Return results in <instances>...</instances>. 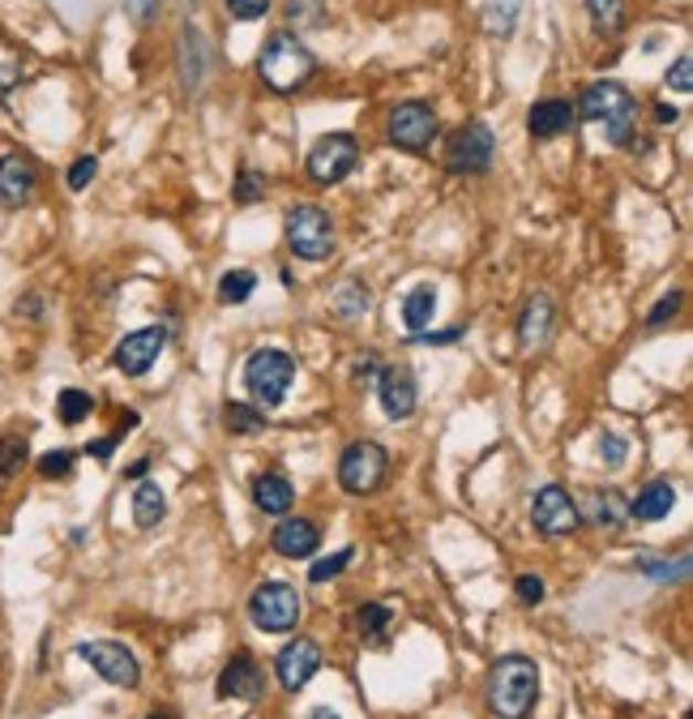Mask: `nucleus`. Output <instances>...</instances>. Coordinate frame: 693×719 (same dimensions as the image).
<instances>
[{"label": "nucleus", "instance_id": "13", "mask_svg": "<svg viewBox=\"0 0 693 719\" xmlns=\"http://www.w3.org/2000/svg\"><path fill=\"white\" fill-rule=\"evenodd\" d=\"M164 347H167V326H141L116 343V356L112 359H116V368L125 377H146L155 368V359L164 356Z\"/></svg>", "mask_w": 693, "mask_h": 719}, {"label": "nucleus", "instance_id": "31", "mask_svg": "<svg viewBox=\"0 0 693 719\" xmlns=\"http://www.w3.org/2000/svg\"><path fill=\"white\" fill-rule=\"evenodd\" d=\"M587 9H591V18H595V31H603V34L626 31V22H629L626 0H587Z\"/></svg>", "mask_w": 693, "mask_h": 719}, {"label": "nucleus", "instance_id": "29", "mask_svg": "<svg viewBox=\"0 0 693 719\" xmlns=\"http://www.w3.org/2000/svg\"><path fill=\"white\" fill-rule=\"evenodd\" d=\"M390 622H395L390 604H360V613H356V629H360L364 643H386Z\"/></svg>", "mask_w": 693, "mask_h": 719}, {"label": "nucleus", "instance_id": "12", "mask_svg": "<svg viewBox=\"0 0 693 719\" xmlns=\"http://www.w3.org/2000/svg\"><path fill=\"white\" fill-rule=\"evenodd\" d=\"M77 655L99 673L107 686L137 689V681H141L137 655H133L125 643H77Z\"/></svg>", "mask_w": 693, "mask_h": 719}, {"label": "nucleus", "instance_id": "47", "mask_svg": "<svg viewBox=\"0 0 693 719\" xmlns=\"http://www.w3.org/2000/svg\"><path fill=\"white\" fill-rule=\"evenodd\" d=\"M462 334H466V326H450L441 334H416V343H459Z\"/></svg>", "mask_w": 693, "mask_h": 719}, {"label": "nucleus", "instance_id": "49", "mask_svg": "<svg viewBox=\"0 0 693 719\" xmlns=\"http://www.w3.org/2000/svg\"><path fill=\"white\" fill-rule=\"evenodd\" d=\"M116 441H120V433H116V437H103V441H95V446H91V455H95V458H112Z\"/></svg>", "mask_w": 693, "mask_h": 719}, {"label": "nucleus", "instance_id": "34", "mask_svg": "<svg viewBox=\"0 0 693 719\" xmlns=\"http://www.w3.org/2000/svg\"><path fill=\"white\" fill-rule=\"evenodd\" d=\"M95 411V398L86 390H61L56 394V416H61V425H82L86 416Z\"/></svg>", "mask_w": 693, "mask_h": 719}, {"label": "nucleus", "instance_id": "24", "mask_svg": "<svg viewBox=\"0 0 693 719\" xmlns=\"http://www.w3.org/2000/svg\"><path fill=\"white\" fill-rule=\"evenodd\" d=\"M167 514V497L164 489L155 484V480H141L137 492H133V523L141 527V531H150V527H159Z\"/></svg>", "mask_w": 693, "mask_h": 719}, {"label": "nucleus", "instance_id": "7", "mask_svg": "<svg viewBox=\"0 0 693 719\" xmlns=\"http://www.w3.org/2000/svg\"><path fill=\"white\" fill-rule=\"evenodd\" d=\"M300 591L292 587V583H262V587H253V595H249V617H253V625L258 629H265V634H287V629H296L300 622Z\"/></svg>", "mask_w": 693, "mask_h": 719}, {"label": "nucleus", "instance_id": "8", "mask_svg": "<svg viewBox=\"0 0 693 719\" xmlns=\"http://www.w3.org/2000/svg\"><path fill=\"white\" fill-rule=\"evenodd\" d=\"M493 155H496L493 129H489L484 121H466V125L450 137V146H445V167H450L454 176H480V171L493 167Z\"/></svg>", "mask_w": 693, "mask_h": 719}, {"label": "nucleus", "instance_id": "19", "mask_svg": "<svg viewBox=\"0 0 693 719\" xmlns=\"http://www.w3.org/2000/svg\"><path fill=\"white\" fill-rule=\"evenodd\" d=\"M574 116H578V112H574V103H569V98H539V103L527 112V129H531V137L548 142V137H561V133H569Z\"/></svg>", "mask_w": 693, "mask_h": 719}, {"label": "nucleus", "instance_id": "1", "mask_svg": "<svg viewBox=\"0 0 693 719\" xmlns=\"http://www.w3.org/2000/svg\"><path fill=\"white\" fill-rule=\"evenodd\" d=\"M313 73H317V61L296 31H274L265 39L262 56H258V77L274 95H296L308 86Z\"/></svg>", "mask_w": 693, "mask_h": 719}, {"label": "nucleus", "instance_id": "43", "mask_svg": "<svg viewBox=\"0 0 693 719\" xmlns=\"http://www.w3.org/2000/svg\"><path fill=\"white\" fill-rule=\"evenodd\" d=\"M95 171H99V159H95V155H82L77 164L69 167V189H73V194H82V189L95 180Z\"/></svg>", "mask_w": 693, "mask_h": 719}, {"label": "nucleus", "instance_id": "35", "mask_svg": "<svg viewBox=\"0 0 693 719\" xmlns=\"http://www.w3.org/2000/svg\"><path fill=\"white\" fill-rule=\"evenodd\" d=\"M642 574H651L655 583H685L690 579V556H681L676 565H668V561H655V556H638L633 561Z\"/></svg>", "mask_w": 693, "mask_h": 719}, {"label": "nucleus", "instance_id": "10", "mask_svg": "<svg viewBox=\"0 0 693 719\" xmlns=\"http://www.w3.org/2000/svg\"><path fill=\"white\" fill-rule=\"evenodd\" d=\"M356 159H360V142H356L351 133H326V137H317L313 150H308V176H313L317 185H338V180L351 176Z\"/></svg>", "mask_w": 693, "mask_h": 719}, {"label": "nucleus", "instance_id": "9", "mask_svg": "<svg viewBox=\"0 0 693 719\" xmlns=\"http://www.w3.org/2000/svg\"><path fill=\"white\" fill-rule=\"evenodd\" d=\"M441 129V121H437V112H432L429 103H420V98H407V103H398L395 112H390V142H395L398 150H411V155H424L432 146V137Z\"/></svg>", "mask_w": 693, "mask_h": 719}, {"label": "nucleus", "instance_id": "38", "mask_svg": "<svg viewBox=\"0 0 693 719\" xmlns=\"http://www.w3.org/2000/svg\"><path fill=\"white\" fill-rule=\"evenodd\" d=\"M73 462H77L73 450H48L34 467H39L43 480H69V476H73Z\"/></svg>", "mask_w": 693, "mask_h": 719}, {"label": "nucleus", "instance_id": "40", "mask_svg": "<svg viewBox=\"0 0 693 719\" xmlns=\"http://www.w3.org/2000/svg\"><path fill=\"white\" fill-rule=\"evenodd\" d=\"M663 82H668V91L690 95V91H693V56H690V52H681V56H676V65L668 69V77H663Z\"/></svg>", "mask_w": 693, "mask_h": 719}, {"label": "nucleus", "instance_id": "3", "mask_svg": "<svg viewBox=\"0 0 693 719\" xmlns=\"http://www.w3.org/2000/svg\"><path fill=\"white\" fill-rule=\"evenodd\" d=\"M574 112H582V121L603 125L612 146H629L633 142V129H638V98L629 95L621 82H591Z\"/></svg>", "mask_w": 693, "mask_h": 719}, {"label": "nucleus", "instance_id": "22", "mask_svg": "<svg viewBox=\"0 0 693 719\" xmlns=\"http://www.w3.org/2000/svg\"><path fill=\"white\" fill-rule=\"evenodd\" d=\"M253 506L262 510V514H287L292 506H296V489H292V480L287 476H279V471H262L258 480H253Z\"/></svg>", "mask_w": 693, "mask_h": 719}, {"label": "nucleus", "instance_id": "21", "mask_svg": "<svg viewBox=\"0 0 693 719\" xmlns=\"http://www.w3.org/2000/svg\"><path fill=\"white\" fill-rule=\"evenodd\" d=\"M587 519L595 527H603V531H626L629 523V497L621 489H599V492H587Z\"/></svg>", "mask_w": 693, "mask_h": 719}, {"label": "nucleus", "instance_id": "30", "mask_svg": "<svg viewBox=\"0 0 693 719\" xmlns=\"http://www.w3.org/2000/svg\"><path fill=\"white\" fill-rule=\"evenodd\" d=\"M518 13H523V0H493V4H484V31L496 34V39H510L514 27H518Z\"/></svg>", "mask_w": 693, "mask_h": 719}, {"label": "nucleus", "instance_id": "51", "mask_svg": "<svg viewBox=\"0 0 693 719\" xmlns=\"http://www.w3.org/2000/svg\"><path fill=\"white\" fill-rule=\"evenodd\" d=\"M146 471H150V458H137V462H129V471H125V476H129V480H141Z\"/></svg>", "mask_w": 693, "mask_h": 719}, {"label": "nucleus", "instance_id": "41", "mask_svg": "<svg viewBox=\"0 0 693 719\" xmlns=\"http://www.w3.org/2000/svg\"><path fill=\"white\" fill-rule=\"evenodd\" d=\"M681 304H685V295L676 292V288H672V292H663V300L655 304V309H651V317H647V326H651V330L668 326V322L681 313Z\"/></svg>", "mask_w": 693, "mask_h": 719}, {"label": "nucleus", "instance_id": "44", "mask_svg": "<svg viewBox=\"0 0 693 719\" xmlns=\"http://www.w3.org/2000/svg\"><path fill=\"white\" fill-rule=\"evenodd\" d=\"M514 595H518V604H527V608L544 604V579H535V574H518V579H514Z\"/></svg>", "mask_w": 693, "mask_h": 719}, {"label": "nucleus", "instance_id": "32", "mask_svg": "<svg viewBox=\"0 0 693 719\" xmlns=\"http://www.w3.org/2000/svg\"><path fill=\"white\" fill-rule=\"evenodd\" d=\"M27 458H31V446H27V437H0V489L27 467Z\"/></svg>", "mask_w": 693, "mask_h": 719}, {"label": "nucleus", "instance_id": "14", "mask_svg": "<svg viewBox=\"0 0 693 719\" xmlns=\"http://www.w3.org/2000/svg\"><path fill=\"white\" fill-rule=\"evenodd\" d=\"M317 673H322V647L313 638H292L274 659V677L287 694H300Z\"/></svg>", "mask_w": 693, "mask_h": 719}, {"label": "nucleus", "instance_id": "45", "mask_svg": "<svg viewBox=\"0 0 693 719\" xmlns=\"http://www.w3.org/2000/svg\"><path fill=\"white\" fill-rule=\"evenodd\" d=\"M265 9H270V0H228V13L235 22H258L265 18Z\"/></svg>", "mask_w": 693, "mask_h": 719}, {"label": "nucleus", "instance_id": "23", "mask_svg": "<svg viewBox=\"0 0 693 719\" xmlns=\"http://www.w3.org/2000/svg\"><path fill=\"white\" fill-rule=\"evenodd\" d=\"M548 334H553V300L539 292V295H531L523 317H518V343H523V347H544Z\"/></svg>", "mask_w": 693, "mask_h": 719}, {"label": "nucleus", "instance_id": "27", "mask_svg": "<svg viewBox=\"0 0 693 719\" xmlns=\"http://www.w3.org/2000/svg\"><path fill=\"white\" fill-rule=\"evenodd\" d=\"M432 313H437V288H429V283L411 288L407 300H402V322L411 326V334H424V326L432 322Z\"/></svg>", "mask_w": 693, "mask_h": 719}, {"label": "nucleus", "instance_id": "33", "mask_svg": "<svg viewBox=\"0 0 693 719\" xmlns=\"http://www.w3.org/2000/svg\"><path fill=\"white\" fill-rule=\"evenodd\" d=\"M253 292H258V274L253 270H228L219 279V304H244Z\"/></svg>", "mask_w": 693, "mask_h": 719}, {"label": "nucleus", "instance_id": "50", "mask_svg": "<svg viewBox=\"0 0 693 719\" xmlns=\"http://www.w3.org/2000/svg\"><path fill=\"white\" fill-rule=\"evenodd\" d=\"M655 116H660V125H676V121H681V112H676V107H668V103H660V107H655Z\"/></svg>", "mask_w": 693, "mask_h": 719}, {"label": "nucleus", "instance_id": "11", "mask_svg": "<svg viewBox=\"0 0 693 719\" xmlns=\"http://www.w3.org/2000/svg\"><path fill=\"white\" fill-rule=\"evenodd\" d=\"M531 523H535L539 535L561 540V535H574V531H578L582 514H578V501L569 497V489H561V484H544V489L535 492V501H531Z\"/></svg>", "mask_w": 693, "mask_h": 719}, {"label": "nucleus", "instance_id": "17", "mask_svg": "<svg viewBox=\"0 0 693 719\" xmlns=\"http://www.w3.org/2000/svg\"><path fill=\"white\" fill-rule=\"evenodd\" d=\"M34 189H39V167L27 155H0V206L4 210H22L31 206Z\"/></svg>", "mask_w": 693, "mask_h": 719}, {"label": "nucleus", "instance_id": "46", "mask_svg": "<svg viewBox=\"0 0 693 719\" xmlns=\"http://www.w3.org/2000/svg\"><path fill=\"white\" fill-rule=\"evenodd\" d=\"M125 9L133 13V22H137V27H146V22H155L159 0H125Z\"/></svg>", "mask_w": 693, "mask_h": 719}, {"label": "nucleus", "instance_id": "18", "mask_svg": "<svg viewBox=\"0 0 693 719\" xmlns=\"http://www.w3.org/2000/svg\"><path fill=\"white\" fill-rule=\"evenodd\" d=\"M270 544H274V553L279 556H313L317 553V544H322V531L313 519H283V523L270 531Z\"/></svg>", "mask_w": 693, "mask_h": 719}, {"label": "nucleus", "instance_id": "37", "mask_svg": "<svg viewBox=\"0 0 693 719\" xmlns=\"http://www.w3.org/2000/svg\"><path fill=\"white\" fill-rule=\"evenodd\" d=\"M287 18H292L296 31L322 27V18H326V0H287Z\"/></svg>", "mask_w": 693, "mask_h": 719}, {"label": "nucleus", "instance_id": "6", "mask_svg": "<svg viewBox=\"0 0 693 719\" xmlns=\"http://www.w3.org/2000/svg\"><path fill=\"white\" fill-rule=\"evenodd\" d=\"M386 476H390V450H386L381 441H372V437L351 441V446L338 455V484L347 492H356V497L377 492L386 484Z\"/></svg>", "mask_w": 693, "mask_h": 719}, {"label": "nucleus", "instance_id": "26", "mask_svg": "<svg viewBox=\"0 0 693 719\" xmlns=\"http://www.w3.org/2000/svg\"><path fill=\"white\" fill-rule=\"evenodd\" d=\"M201 48H206L201 34L193 27H185L180 31V82H185V91H198L201 86V65H206V52Z\"/></svg>", "mask_w": 693, "mask_h": 719}, {"label": "nucleus", "instance_id": "16", "mask_svg": "<svg viewBox=\"0 0 693 719\" xmlns=\"http://www.w3.org/2000/svg\"><path fill=\"white\" fill-rule=\"evenodd\" d=\"M416 373L407 368V364H390V368H381V377H377V398H381V411L390 416V420H411L416 416Z\"/></svg>", "mask_w": 693, "mask_h": 719}, {"label": "nucleus", "instance_id": "20", "mask_svg": "<svg viewBox=\"0 0 693 719\" xmlns=\"http://www.w3.org/2000/svg\"><path fill=\"white\" fill-rule=\"evenodd\" d=\"M672 506H676L672 480H651V484H642L638 497L629 501V519H638V523H660V519L672 514Z\"/></svg>", "mask_w": 693, "mask_h": 719}, {"label": "nucleus", "instance_id": "53", "mask_svg": "<svg viewBox=\"0 0 693 719\" xmlns=\"http://www.w3.org/2000/svg\"><path fill=\"white\" fill-rule=\"evenodd\" d=\"M146 719H176V716H167V711H150Z\"/></svg>", "mask_w": 693, "mask_h": 719}, {"label": "nucleus", "instance_id": "28", "mask_svg": "<svg viewBox=\"0 0 693 719\" xmlns=\"http://www.w3.org/2000/svg\"><path fill=\"white\" fill-rule=\"evenodd\" d=\"M372 309V295H368V288H364L360 279H347L338 292H334V313L343 317V322H356V317H364Z\"/></svg>", "mask_w": 693, "mask_h": 719}, {"label": "nucleus", "instance_id": "5", "mask_svg": "<svg viewBox=\"0 0 693 719\" xmlns=\"http://www.w3.org/2000/svg\"><path fill=\"white\" fill-rule=\"evenodd\" d=\"M292 382H296V359L279 347H262L244 364V390L253 394L258 407H279Z\"/></svg>", "mask_w": 693, "mask_h": 719}, {"label": "nucleus", "instance_id": "36", "mask_svg": "<svg viewBox=\"0 0 693 719\" xmlns=\"http://www.w3.org/2000/svg\"><path fill=\"white\" fill-rule=\"evenodd\" d=\"M351 556H356V549H338V553L313 561V565H308V583H330V579H338V574L351 565Z\"/></svg>", "mask_w": 693, "mask_h": 719}, {"label": "nucleus", "instance_id": "52", "mask_svg": "<svg viewBox=\"0 0 693 719\" xmlns=\"http://www.w3.org/2000/svg\"><path fill=\"white\" fill-rule=\"evenodd\" d=\"M308 719H338V711H330V707H317V711H313Z\"/></svg>", "mask_w": 693, "mask_h": 719}, {"label": "nucleus", "instance_id": "25", "mask_svg": "<svg viewBox=\"0 0 693 719\" xmlns=\"http://www.w3.org/2000/svg\"><path fill=\"white\" fill-rule=\"evenodd\" d=\"M223 428L235 433V437H253V433H265L270 420H265V411L258 403H240V398H231L228 407H223Z\"/></svg>", "mask_w": 693, "mask_h": 719}, {"label": "nucleus", "instance_id": "4", "mask_svg": "<svg viewBox=\"0 0 693 719\" xmlns=\"http://www.w3.org/2000/svg\"><path fill=\"white\" fill-rule=\"evenodd\" d=\"M283 231H287L292 253H296V258H304V262H326V258L334 253V240H338L334 219L322 210V206H313V201L292 206V210H287V219H283Z\"/></svg>", "mask_w": 693, "mask_h": 719}, {"label": "nucleus", "instance_id": "48", "mask_svg": "<svg viewBox=\"0 0 693 719\" xmlns=\"http://www.w3.org/2000/svg\"><path fill=\"white\" fill-rule=\"evenodd\" d=\"M377 352H360V356H356V382H368V377H372V373H377Z\"/></svg>", "mask_w": 693, "mask_h": 719}, {"label": "nucleus", "instance_id": "39", "mask_svg": "<svg viewBox=\"0 0 693 719\" xmlns=\"http://www.w3.org/2000/svg\"><path fill=\"white\" fill-rule=\"evenodd\" d=\"M262 197H265L262 171H240V176H235V201H240V206H253V201H262Z\"/></svg>", "mask_w": 693, "mask_h": 719}, {"label": "nucleus", "instance_id": "42", "mask_svg": "<svg viewBox=\"0 0 693 719\" xmlns=\"http://www.w3.org/2000/svg\"><path fill=\"white\" fill-rule=\"evenodd\" d=\"M599 455H603V462H608V467H626L629 441L621 437V433H612V428H608V433L599 437Z\"/></svg>", "mask_w": 693, "mask_h": 719}, {"label": "nucleus", "instance_id": "2", "mask_svg": "<svg viewBox=\"0 0 693 719\" xmlns=\"http://www.w3.org/2000/svg\"><path fill=\"white\" fill-rule=\"evenodd\" d=\"M539 698V668L527 655H501L489 673V711L496 719H527Z\"/></svg>", "mask_w": 693, "mask_h": 719}, {"label": "nucleus", "instance_id": "15", "mask_svg": "<svg viewBox=\"0 0 693 719\" xmlns=\"http://www.w3.org/2000/svg\"><path fill=\"white\" fill-rule=\"evenodd\" d=\"M219 698H235V702H262L265 698V668L253 655H231L228 668L219 673Z\"/></svg>", "mask_w": 693, "mask_h": 719}]
</instances>
